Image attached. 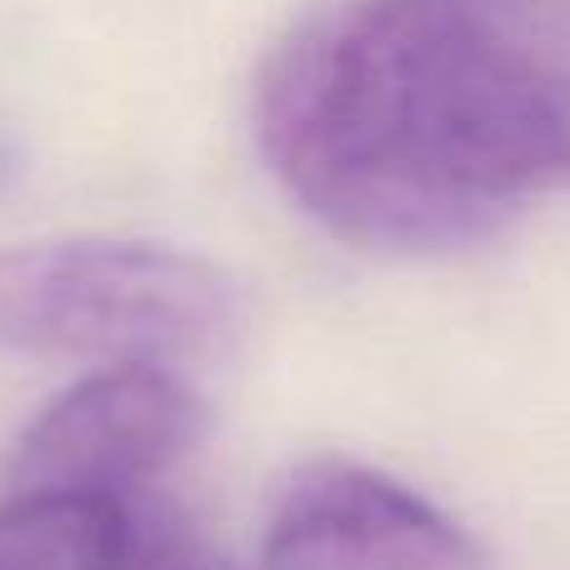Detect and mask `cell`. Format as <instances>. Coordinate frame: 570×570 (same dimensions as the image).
I'll return each instance as SVG.
<instances>
[{
  "instance_id": "obj_3",
  "label": "cell",
  "mask_w": 570,
  "mask_h": 570,
  "mask_svg": "<svg viewBox=\"0 0 570 570\" xmlns=\"http://www.w3.org/2000/svg\"><path fill=\"white\" fill-rule=\"evenodd\" d=\"M200 395L166 365H100L46 405L10 455L16 491H80L126 501L196 451Z\"/></svg>"
},
{
  "instance_id": "obj_2",
  "label": "cell",
  "mask_w": 570,
  "mask_h": 570,
  "mask_svg": "<svg viewBox=\"0 0 570 570\" xmlns=\"http://www.w3.org/2000/svg\"><path fill=\"white\" fill-rule=\"evenodd\" d=\"M236 321L216 261L160 240L70 236L0 250V351L40 361L170 365Z\"/></svg>"
},
{
  "instance_id": "obj_4",
  "label": "cell",
  "mask_w": 570,
  "mask_h": 570,
  "mask_svg": "<svg viewBox=\"0 0 570 570\" xmlns=\"http://www.w3.org/2000/svg\"><path fill=\"white\" fill-rule=\"evenodd\" d=\"M266 570H491L481 541L375 465L321 455L281 481L261 531Z\"/></svg>"
},
{
  "instance_id": "obj_6",
  "label": "cell",
  "mask_w": 570,
  "mask_h": 570,
  "mask_svg": "<svg viewBox=\"0 0 570 570\" xmlns=\"http://www.w3.org/2000/svg\"><path fill=\"white\" fill-rule=\"evenodd\" d=\"M120 570H246L176 515H136Z\"/></svg>"
},
{
  "instance_id": "obj_7",
  "label": "cell",
  "mask_w": 570,
  "mask_h": 570,
  "mask_svg": "<svg viewBox=\"0 0 570 570\" xmlns=\"http://www.w3.org/2000/svg\"><path fill=\"white\" fill-rule=\"evenodd\" d=\"M451 6H471V10H485V6H501V0H451Z\"/></svg>"
},
{
  "instance_id": "obj_5",
  "label": "cell",
  "mask_w": 570,
  "mask_h": 570,
  "mask_svg": "<svg viewBox=\"0 0 570 570\" xmlns=\"http://www.w3.org/2000/svg\"><path fill=\"white\" fill-rule=\"evenodd\" d=\"M130 511L110 495L10 491L0 501V570H120Z\"/></svg>"
},
{
  "instance_id": "obj_1",
  "label": "cell",
  "mask_w": 570,
  "mask_h": 570,
  "mask_svg": "<svg viewBox=\"0 0 570 570\" xmlns=\"http://www.w3.org/2000/svg\"><path fill=\"white\" fill-rule=\"evenodd\" d=\"M256 146L281 190L375 256L491 240L570 180V100L451 0H325L256 76Z\"/></svg>"
}]
</instances>
